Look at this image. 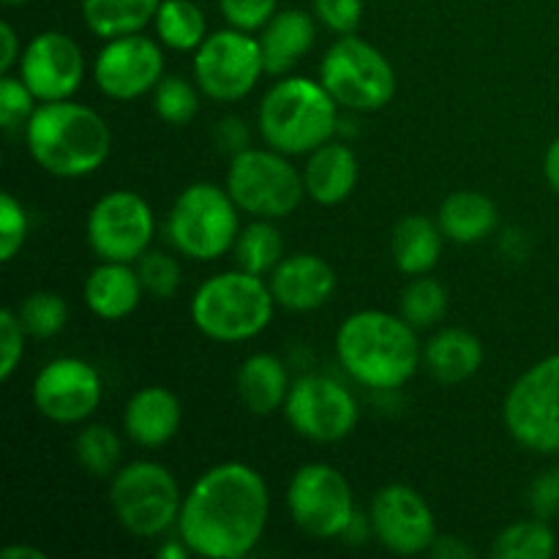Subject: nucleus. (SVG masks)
Wrapping results in <instances>:
<instances>
[{"label":"nucleus","mask_w":559,"mask_h":559,"mask_svg":"<svg viewBox=\"0 0 559 559\" xmlns=\"http://www.w3.org/2000/svg\"><path fill=\"white\" fill-rule=\"evenodd\" d=\"M267 516L265 478L243 462H222L183 495L178 535L202 559H243L260 546Z\"/></svg>","instance_id":"f257e3e1"},{"label":"nucleus","mask_w":559,"mask_h":559,"mask_svg":"<svg viewBox=\"0 0 559 559\" xmlns=\"http://www.w3.org/2000/svg\"><path fill=\"white\" fill-rule=\"evenodd\" d=\"M336 358L358 385L374 393H393L424 366V347L402 314L364 309L338 325Z\"/></svg>","instance_id":"f03ea898"},{"label":"nucleus","mask_w":559,"mask_h":559,"mask_svg":"<svg viewBox=\"0 0 559 559\" xmlns=\"http://www.w3.org/2000/svg\"><path fill=\"white\" fill-rule=\"evenodd\" d=\"M25 145L33 162L52 178H87L112 153L109 123L80 102H38L25 123Z\"/></svg>","instance_id":"7ed1b4c3"},{"label":"nucleus","mask_w":559,"mask_h":559,"mask_svg":"<svg viewBox=\"0 0 559 559\" xmlns=\"http://www.w3.org/2000/svg\"><path fill=\"white\" fill-rule=\"evenodd\" d=\"M338 104L320 80L284 76L262 96L257 129L284 156H309L338 131Z\"/></svg>","instance_id":"20e7f679"},{"label":"nucleus","mask_w":559,"mask_h":559,"mask_svg":"<svg viewBox=\"0 0 559 559\" xmlns=\"http://www.w3.org/2000/svg\"><path fill=\"white\" fill-rule=\"evenodd\" d=\"M271 284L240 267L205 278L189 304L191 322L202 336L222 344L249 342L273 320Z\"/></svg>","instance_id":"39448f33"},{"label":"nucleus","mask_w":559,"mask_h":559,"mask_svg":"<svg viewBox=\"0 0 559 559\" xmlns=\"http://www.w3.org/2000/svg\"><path fill=\"white\" fill-rule=\"evenodd\" d=\"M240 233V207L229 197L227 186H186L173 202L167 216V238L175 251L197 262H213L229 254Z\"/></svg>","instance_id":"423d86ee"},{"label":"nucleus","mask_w":559,"mask_h":559,"mask_svg":"<svg viewBox=\"0 0 559 559\" xmlns=\"http://www.w3.org/2000/svg\"><path fill=\"white\" fill-rule=\"evenodd\" d=\"M109 506L129 535L145 540L162 538L178 527L183 491L164 464L136 459L112 475Z\"/></svg>","instance_id":"0eeeda50"},{"label":"nucleus","mask_w":559,"mask_h":559,"mask_svg":"<svg viewBox=\"0 0 559 559\" xmlns=\"http://www.w3.org/2000/svg\"><path fill=\"white\" fill-rule=\"evenodd\" d=\"M325 91L349 112H377L396 96V69L391 60L360 36H338L320 60V76Z\"/></svg>","instance_id":"6e6552de"},{"label":"nucleus","mask_w":559,"mask_h":559,"mask_svg":"<svg viewBox=\"0 0 559 559\" xmlns=\"http://www.w3.org/2000/svg\"><path fill=\"white\" fill-rule=\"evenodd\" d=\"M227 191L240 213L276 222L298 211L306 183L304 173L289 162V156L273 147H246L229 162Z\"/></svg>","instance_id":"1a4fd4ad"},{"label":"nucleus","mask_w":559,"mask_h":559,"mask_svg":"<svg viewBox=\"0 0 559 559\" xmlns=\"http://www.w3.org/2000/svg\"><path fill=\"white\" fill-rule=\"evenodd\" d=\"M506 429L535 453H559V353L530 366L502 404Z\"/></svg>","instance_id":"9d476101"},{"label":"nucleus","mask_w":559,"mask_h":559,"mask_svg":"<svg viewBox=\"0 0 559 559\" xmlns=\"http://www.w3.org/2000/svg\"><path fill=\"white\" fill-rule=\"evenodd\" d=\"M191 66H194V80L202 96L222 104L249 96L265 74L260 38L238 27L207 33L205 41L194 49Z\"/></svg>","instance_id":"9b49d317"},{"label":"nucleus","mask_w":559,"mask_h":559,"mask_svg":"<svg viewBox=\"0 0 559 559\" xmlns=\"http://www.w3.org/2000/svg\"><path fill=\"white\" fill-rule=\"evenodd\" d=\"M287 511L295 527L314 540L342 538L358 513L349 480L325 462H311L295 469L287 486Z\"/></svg>","instance_id":"f8f14e48"},{"label":"nucleus","mask_w":559,"mask_h":559,"mask_svg":"<svg viewBox=\"0 0 559 559\" xmlns=\"http://www.w3.org/2000/svg\"><path fill=\"white\" fill-rule=\"evenodd\" d=\"M87 246L104 262H136L153 243L156 218L145 197L115 189L98 197L87 213Z\"/></svg>","instance_id":"ddd939ff"},{"label":"nucleus","mask_w":559,"mask_h":559,"mask_svg":"<svg viewBox=\"0 0 559 559\" xmlns=\"http://www.w3.org/2000/svg\"><path fill=\"white\" fill-rule=\"evenodd\" d=\"M284 415L295 435L309 442H338L358 426V402L342 382L325 374H304L293 382Z\"/></svg>","instance_id":"4468645a"},{"label":"nucleus","mask_w":559,"mask_h":559,"mask_svg":"<svg viewBox=\"0 0 559 559\" xmlns=\"http://www.w3.org/2000/svg\"><path fill=\"white\" fill-rule=\"evenodd\" d=\"M31 396L33 407L41 418L60 426L82 424L102 404V374L87 360L63 355V358L49 360L44 369H38Z\"/></svg>","instance_id":"2eb2a0df"},{"label":"nucleus","mask_w":559,"mask_h":559,"mask_svg":"<svg viewBox=\"0 0 559 559\" xmlns=\"http://www.w3.org/2000/svg\"><path fill=\"white\" fill-rule=\"evenodd\" d=\"M164 76L162 41L145 33L109 38L93 60V80L112 102H134L156 91Z\"/></svg>","instance_id":"dca6fc26"},{"label":"nucleus","mask_w":559,"mask_h":559,"mask_svg":"<svg viewBox=\"0 0 559 559\" xmlns=\"http://www.w3.org/2000/svg\"><path fill=\"white\" fill-rule=\"evenodd\" d=\"M371 535L402 557L426 555L437 538V519L420 491L407 484H388L371 500Z\"/></svg>","instance_id":"f3484780"},{"label":"nucleus","mask_w":559,"mask_h":559,"mask_svg":"<svg viewBox=\"0 0 559 559\" xmlns=\"http://www.w3.org/2000/svg\"><path fill=\"white\" fill-rule=\"evenodd\" d=\"M16 69L38 102H63L85 80V55L66 33L44 31L25 44Z\"/></svg>","instance_id":"a211bd4d"},{"label":"nucleus","mask_w":559,"mask_h":559,"mask_svg":"<svg viewBox=\"0 0 559 559\" xmlns=\"http://www.w3.org/2000/svg\"><path fill=\"white\" fill-rule=\"evenodd\" d=\"M271 293L276 306L287 311H314L336 293V271L320 254H289L273 267Z\"/></svg>","instance_id":"6ab92c4d"},{"label":"nucleus","mask_w":559,"mask_h":559,"mask_svg":"<svg viewBox=\"0 0 559 559\" xmlns=\"http://www.w3.org/2000/svg\"><path fill=\"white\" fill-rule=\"evenodd\" d=\"M180 418V399L164 385H147L126 402L123 431L134 445L162 448L178 435Z\"/></svg>","instance_id":"aec40b11"},{"label":"nucleus","mask_w":559,"mask_h":559,"mask_svg":"<svg viewBox=\"0 0 559 559\" xmlns=\"http://www.w3.org/2000/svg\"><path fill=\"white\" fill-rule=\"evenodd\" d=\"M304 173L306 197L317 205H338L347 200L358 186V156L342 140H328L306 156Z\"/></svg>","instance_id":"412c9836"},{"label":"nucleus","mask_w":559,"mask_h":559,"mask_svg":"<svg viewBox=\"0 0 559 559\" xmlns=\"http://www.w3.org/2000/svg\"><path fill=\"white\" fill-rule=\"evenodd\" d=\"M145 287L140 282L134 262H104L91 271L82 287L85 306L98 320L118 322L134 314L142 304Z\"/></svg>","instance_id":"4be33fe9"},{"label":"nucleus","mask_w":559,"mask_h":559,"mask_svg":"<svg viewBox=\"0 0 559 559\" xmlns=\"http://www.w3.org/2000/svg\"><path fill=\"white\" fill-rule=\"evenodd\" d=\"M257 38L265 60V74L282 76L314 47L317 22L304 9H284L267 20Z\"/></svg>","instance_id":"5701e85b"},{"label":"nucleus","mask_w":559,"mask_h":559,"mask_svg":"<svg viewBox=\"0 0 559 559\" xmlns=\"http://www.w3.org/2000/svg\"><path fill=\"white\" fill-rule=\"evenodd\" d=\"M424 366L440 385H462L484 366V344L473 331L442 328L426 342Z\"/></svg>","instance_id":"b1692460"},{"label":"nucleus","mask_w":559,"mask_h":559,"mask_svg":"<svg viewBox=\"0 0 559 559\" xmlns=\"http://www.w3.org/2000/svg\"><path fill=\"white\" fill-rule=\"evenodd\" d=\"M235 385H238V396L243 407L251 415L265 418V415H273L276 409L284 407L293 382H289V371L278 355L254 353L240 364Z\"/></svg>","instance_id":"393cba45"},{"label":"nucleus","mask_w":559,"mask_h":559,"mask_svg":"<svg viewBox=\"0 0 559 559\" xmlns=\"http://www.w3.org/2000/svg\"><path fill=\"white\" fill-rule=\"evenodd\" d=\"M437 224H440L442 235L451 243H478L486 240L500 224V213L491 197L480 194V191H453L442 200L440 211H437Z\"/></svg>","instance_id":"a878e982"},{"label":"nucleus","mask_w":559,"mask_h":559,"mask_svg":"<svg viewBox=\"0 0 559 559\" xmlns=\"http://www.w3.org/2000/svg\"><path fill=\"white\" fill-rule=\"evenodd\" d=\"M442 240L445 235H442L440 224L431 222L429 216H404L393 227V262L404 276H426L440 262Z\"/></svg>","instance_id":"bb28decb"},{"label":"nucleus","mask_w":559,"mask_h":559,"mask_svg":"<svg viewBox=\"0 0 559 559\" xmlns=\"http://www.w3.org/2000/svg\"><path fill=\"white\" fill-rule=\"evenodd\" d=\"M162 0H82V20L93 36L118 38L142 33L158 14Z\"/></svg>","instance_id":"cd10ccee"},{"label":"nucleus","mask_w":559,"mask_h":559,"mask_svg":"<svg viewBox=\"0 0 559 559\" xmlns=\"http://www.w3.org/2000/svg\"><path fill=\"white\" fill-rule=\"evenodd\" d=\"M156 38L175 52H194L207 38V22L194 0H162L153 20Z\"/></svg>","instance_id":"c85d7f7f"},{"label":"nucleus","mask_w":559,"mask_h":559,"mask_svg":"<svg viewBox=\"0 0 559 559\" xmlns=\"http://www.w3.org/2000/svg\"><path fill=\"white\" fill-rule=\"evenodd\" d=\"M235 265L254 276H271L273 267L284 260V238L271 218H254L238 233L233 246Z\"/></svg>","instance_id":"c756f323"},{"label":"nucleus","mask_w":559,"mask_h":559,"mask_svg":"<svg viewBox=\"0 0 559 559\" xmlns=\"http://www.w3.org/2000/svg\"><path fill=\"white\" fill-rule=\"evenodd\" d=\"M557 551V538L546 519H524V522L508 524L497 533L491 544L495 559H551Z\"/></svg>","instance_id":"7c9ffc66"},{"label":"nucleus","mask_w":559,"mask_h":559,"mask_svg":"<svg viewBox=\"0 0 559 559\" xmlns=\"http://www.w3.org/2000/svg\"><path fill=\"white\" fill-rule=\"evenodd\" d=\"M120 453H123L120 437L104 424L85 426L74 440L76 464L96 478H109V475L118 473Z\"/></svg>","instance_id":"2f4dec72"},{"label":"nucleus","mask_w":559,"mask_h":559,"mask_svg":"<svg viewBox=\"0 0 559 559\" xmlns=\"http://www.w3.org/2000/svg\"><path fill=\"white\" fill-rule=\"evenodd\" d=\"M448 311V289L442 287L437 278L413 276V282L404 287L402 304H399V314L420 331V328H431L445 317Z\"/></svg>","instance_id":"473e14b6"},{"label":"nucleus","mask_w":559,"mask_h":559,"mask_svg":"<svg viewBox=\"0 0 559 559\" xmlns=\"http://www.w3.org/2000/svg\"><path fill=\"white\" fill-rule=\"evenodd\" d=\"M200 87L175 74H164L153 91L156 115L169 126H189L200 115Z\"/></svg>","instance_id":"72a5a7b5"},{"label":"nucleus","mask_w":559,"mask_h":559,"mask_svg":"<svg viewBox=\"0 0 559 559\" xmlns=\"http://www.w3.org/2000/svg\"><path fill=\"white\" fill-rule=\"evenodd\" d=\"M22 328L33 338H52L58 336L69 320V306L58 293H33L16 309Z\"/></svg>","instance_id":"f704fd0d"},{"label":"nucleus","mask_w":559,"mask_h":559,"mask_svg":"<svg viewBox=\"0 0 559 559\" xmlns=\"http://www.w3.org/2000/svg\"><path fill=\"white\" fill-rule=\"evenodd\" d=\"M136 273L145 287V295L156 300H167L178 293L180 287V265L173 254L167 251H151L136 260Z\"/></svg>","instance_id":"c9c22d12"},{"label":"nucleus","mask_w":559,"mask_h":559,"mask_svg":"<svg viewBox=\"0 0 559 559\" xmlns=\"http://www.w3.org/2000/svg\"><path fill=\"white\" fill-rule=\"evenodd\" d=\"M31 233V218L25 205L11 191L0 197V262H11L25 246Z\"/></svg>","instance_id":"e433bc0d"},{"label":"nucleus","mask_w":559,"mask_h":559,"mask_svg":"<svg viewBox=\"0 0 559 559\" xmlns=\"http://www.w3.org/2000/svg\"><path fill=\"white\" fill-rule=\"evenodd\" d=\"M38 107V98L31 87L22 82V76L3 74L0 76V126L5 131H14L31 120L33 109Z\"/></svg>","instance_id":"4c0bfd02"},{"label":"nucleus","mask_w":559,"mask_h":559,"mask_svg":"<svg viewBox=\"0 0 559 559\" xmlns=\"http://www.w3.org/2000/svg\"><path fill=\"white\" fill-rule=\"evenodd\" d=\"M218 9L229 27L260 33L278 11V0H218Z\"/></svg>","instance_id":"58836bf2"},{"label":"nucleus","mask_w":559,"mask_h":559,"mask_svg":"<svg viewBox=\"0 0 559 559\" xmlns=\"http://www.w3.org/2000/svg\"><path fill=\"white\" fill-rule=\"evenodd\" d=\"M25 328L16 309L0 311V380L9 382L25 355Z\"/></svg>","instance_id":"ea45409f"},{"label":"nucleus","mask_w":559,"mask_h":559,"mask_svg":"<svg viewBox=\"0 0 559 559\" xmlns=\"http://www.w3.org/2000/svg\"><path fill=\"white\" fill-rule=\"evenodd\" d=\"M314 16L328 31L349 36L364 20V0H314Z\"/></svg>","instance_id":"a19ab883"},{"label":"nucleus","mask_w":559,"mask_h":559,"mask_svg":"<svg viewBox=\"0 0 559 559\" xmlns=\"http://www.w3.org/2000/svg\"><path fill=\"white\" fill-rule=\"evenodd\" d=\"M530 506L538 519H551L559 511V467L535 480L530 491Z\"/></svg>","instance_id":"79ce46f5"},{"label":"nucleus","mask_w":559,"mask_h":559,"mask_svg":"<svg viewBox=\"0 0 559 559\" xmlns=\"http://www.w3.org/2000/svg\"><path fill=\"white\" fill-rule=\"evenodd\" d=\"M216 145H222L224 151H229L235 156V153L246 151L249 147V129H246V123L240 118H227L218 123L216 129Z\"/></svg>","instance_id":"37998d69"},{"label":"nucleus","mask_w":559,"mask_h":559,"mask_svg":"<svg viewBox=\"0 0 559 559\" xmlns=\"http://www.w3.org/2000/svg\"><path fill=\"white\" fill-rule=\"evenodd\" d=\"M0 44H3V52H0V74H11V69L20 66L22 58L20 36H16L11 22H3V25H0Z\"/></svg>","instance_id":"c03bdc74"},{"label":"nucleus","mask_w":559,"mask_h":559,"mask_svg":"<svg viewBox=\"0 0 559 559\" xmlns=\"http://www.w3.org/2000/svg\"><path fill=\"white\" fill-rule=\"evenodd\" d=\"M429 555L437 559H473L475 549L469 544H464L462 538H456V535H437Z\"/></svg>","instance_id":"a18cd8bd"},{"label":"nucleus","mask_w":559,"mask_h":559,"mask_svg":"<svg viewBox=\"0 0 559 559\" xmlns=\"http://www.w3.org/2000/svg\"><path fill=\"white\" fill-rule=\"evenodd\" d=\"M544 175H546V183L559 194V136L546 147V156H544Z\"/></svg>","instance_id":"49530a36"},{"label":"nucleus","mask_w":559,"mask_h":559,"mask_svg":"<svg viewBox=\"0 0 559 559\" xmlns=\"http://www.w3.org/2000/svg\"><path fill=\"white\" fill-rule=\"evenodd\" d=\"M158 557H162V559H189L191 549L186 546V540L178 535V538L164 540L162 549H158Z\"/></svg>","instance_id":"de8ad7c7"},{"label":"nucleus","mask_w":559,"mask_h":559,"mask_svg":"<svg viewBox=\"0 0 559 559\" xmlns=\"http://www.w3.org/2000/svg\"><path fill=\"white\" fill-rule=\"evenodd\" d=\"M0 557L3 559H47L41 549H36V546H27V544H11L5 546L3 551H0Z\"/></svg>","instance_id":"09e8293b"},{"label":"nucleus","mask_w":559,"mask_h":559,"mask_svg":"<svg viewBox=\"0 0 559 559\" xmlns=\"http://www.w3.org/2000/svg\"><path fill=\"white\" fill-rule=\"evenodd\" d=\"M5 5H22V3H27V0H3Z\"/></svg>","instance_id":"8fccbe9b"}]
</instances>
